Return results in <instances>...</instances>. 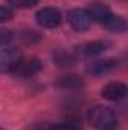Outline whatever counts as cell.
I'll list each match as a JSON object with an SVG mask.
<instances>
[{
  "label": "cell",
  "instance_id": "2e32d148",
  "mask_svg": "<svg viewBox=\"0 0 128 130\" xmlns=\"http://www.w3.org/2000/svg\"><path fill=\"white\" fill-rule=\"evenodd\" d=\"M14 39V33L8 29H0V47L8 45Z\"/></svg>",
  "mask_w": 128,
  "mask_h": 130
},
{
  "label": "cell",
  "instance_id": "277c9868",
  "mask_svg": "<svg viewBox=\"0 0 128 130\" xmlns=\"http://www.w3.org/2000/svg\"><path fill=\"white\" fill-rule=\"evenodd\" d=\"M68 23H69L72 30H75V32H86L91 27V24H92V18H91L88 9L75 8V9H71L68 12Z\"/></svg>",
  "mask_w": 128,
  "mask_h": 130
},
{
  "label": "cell",
  "instance_id": "3957f363",
  "mask_svg": "<svg viewBox=\"0 0 128 130\" xmlns=\"http://www.w3.org/2000/svg\"><path fill=\"white\" fill-rule=\"evenodd\" d=\"M36 23L44 29H56L62 23V14L57 8L45 6L36 12Z\"/></svg>",
  "mask_w": 128,
  "mask_h": 130
},
{
  "label": "cell",
  "instance_id": "9a60e30c",
  "mask_svg": "<svg viewBox=\"0 0 128 130\" xmlns=\"http://www.w3.org/2000/svg\"><path fill=\"white\" fill-rule=\"evenodd\" d=\"M48 130H81L78 124H74V123H57V124H53L50 126Z\"/></svg>",
  "mask_w": 128,
  "mask_h": 130
},
{
  "label": "cell",
  "instance_id": "6da1fadb",
  "mask_svg": "<svg viewBox=\"0 0 128 130\" xmlns=\"http://www.w3.org/2000/svg\"><path fill=\"white\" fill-rule=\"evenodd\" d=\"M88 121L95 130H116L119 126L116 112L104 104H96L89 109Z\"/></svg>",
  "mask_w": 128,
  "mask_h": 130
},
{
  "label": "cell",
  "instance_id": "5b68a950",
  "mask_svg": "<svg viewBox=\"0 0 128 130\" xmlns=\"http://www.w3.org/2000/svg\"><path fill=\"white\" fill-rule=\"evenodd\" d=\"M41 70H42V62L39 59H36V58H26L24 59L23 58L12 74L17 77H21V79H29V77L36 76Z\"/></svg>",
  "mask_w": 128,
  "mask_h": 130
},
{
  "label": "cell",
  "instance_id": "8fae6325",
  "mask_svg": "<svg viewBox=\"0 0 128 130\" xmlns=\"http://www.w3.org/2000/svg\"><path fill=\"white\" fill-rule=\"evenodd\" d=\"M53 61L59 68H71L77 62V56L75 53L68 52V50H57L53 55Z\"/></svg>",
  "mask_w": 128,
  "mask_h": 130
},
{
  "label": "cell",
  "instance_id": "52a82bcc",
  "mask_svg": "<svg viewBox=\"0 0 128 130\" xmlns=\"http://www.w3.org/2000/svg\"><path fill=\"white\" fill-rule=\"evenodd\" d=\"M118 59L115 58H107V59H99V61H95L92 64L88 65L86 68V73L89 76H94V77H99V76H104V74H109L112 73L113 70H116L118 67Z\"/></svg>",
  "mask_w": 128,
  "mask_h": 130
},
{
  "label": "cell",
  "instance_id": "9c48e42d",
  "mask_svg": "<svg viewBox=\"0 0 128 130\" xmlns=\"http://www.w3.org/2000/svg\"><path fill=\"white\" fill-rule=\"evenodd\" d=\"M101 26H104L109 32H113V33H124L127 32V20L121 15H116L113 12H110L104 21L101 23Z\"/></svg>",
  "mask_w": 128,
  "mask_h": 130
},
{
  "label": "cell",
  "instance_id": "e0dca14e",
  "mask_svg": "<svg viewBox=\"0 0 128 130\" xmlns=\"http://www.w3.org/2000/svg\"><path fill=\"white\" fill-rule=\"evenodd\" d=\"M12 17H14L12 9H11L9 6H2V5H0V23L9 21Z\"/></svg>",
  "mask_w": 128,
  "mask_h": 130
},
{
  "label": "cell",
  "instance_id": "8992f818",
  "mask_svg": "<svg viewBox=\"0 0 128 130\" xmlns=\"http://www.w3.org/2000/svg\"><path fill=\"white\" fill-rule=\"evenodd\" d=\"M110 47H112L110 41H107V39H96V41L88 42V44L78 47L77 52H78V56H81V58H94V56H98V55L107 52Z\"/></svg>",
  "mask_w": 128,
  "mask_h": 130
},
{
  "label": "cell",
  "instance_id": "5bb4252c",
  "mask_svg": "<svg viewBox=\"0 0 128 130\" xmlns=\"http://www.w3.org/2000/svg\"><path fill=\"white\" fill-rule=\"evenodd\" d=\"M20 38L23 39V42L24 44H36L39 39H41V36H39V33L33 32V30H24V32H21V35H20Z\"/></svg>",
  "mask_w": 128,
  "mask_h": 130
},
{
  "label": "cell",
  "instance_id": "7a4b0ae2",
  "mask_svg": "<svg viewBox=\"0 0 128 130\" xmlns=\"http://www.w3.org/2000/svg\"><path fill=\"white\" fill-rule=\"evenodd\" d=\"M23 59V53L18 47H6L0 50V74H12Z\"/></svg>",
  "mask_w": 128,
  "mask_h": 130
},
{
  "label": "cell",
  "instance_id": "4fadbf2b",
  "mask_svg": "<svg viewBox=\"0 0 128 130\" xmlns=\"http://www.w3.org/2000/svg\"><path fill=\"white\" fill-rule=\"evenodd\" d=\"M9 8H15V9H32L35 8L39 0H8Z\"/></svg>",
  "mask_w": 128,
  "mask_h": 130
},
{
  "label": "cell",
  "instance_id": "30bf717a",
  "mask_svg": "<svg viewBox=\"0 0 128 130\" xmlns=\"http://www.w3.org/2000/svg\"><path fill=\"white\" fill-rule=\"evenodd\" d=\"M84 80L83 77L77 76V74H66L62 76L59 80H56V86L62 88V89H81L84 88Z\"/></svg>",
  "mask_w": 128,
  "mask_h": 130
},
{
  "label": "cell",
  "instance_id": "ba28073f",
  "mask_svg": "<svg viewBox=\"0 0 128 130\" xmlns=\"http://www.w3.org/2000/svg\"><path fill=\"white\" fill-rule=\"evenodd\" d=\"M127 95V85L122 82H109L101 89V97L109 101H119Z\"/></svg>",
  "mask_w": 128,
  "mask_h": 130
},
{
  "label": "cell",
  "instance_id": "7c38bea8",
  "mask_svg": "<svg viewBox=\"0 0 128 130\" xmlns=\"http://www.w3.org/2000/svg\"><path fill=\"white\" fill-rule=\"evenodd\" d=\"M88 12H89V15H91V18L94 20V21H98L99 24L104 21V18L112 12L105 5H101V3H95V5H92L91 8H88Z\"/></svg>",
  "mask_w": 128,
  "mask_h": 130
},
{
  "label": "cell",
  "instance_id": "ac0fdd59",
  "mask_svg": "<svg viewBox=\"0 0 128 130\" xmlns=\"http://www.w3.org/2000/svg\"><path fill=\"white\" fill-rule=\"evenodd\" d=\"M0 130H2V129H0Z\"/></svg>",
  "mask_w": 128,
  "mask_h": 130
}]
</instances>
